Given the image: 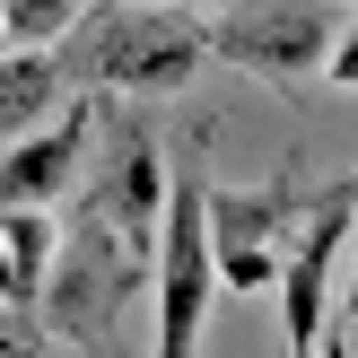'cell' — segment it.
<instances>
[{
	"label": "cell",
	"mask_w": 358,
	"mask_h": 358,
	"mask_svg": "<svg viewBox=\"0 0 358 358\" xmlns=\"http://www.w3.org/2000/svg\"><path fill=\"white\" fill-rule=\"evenodd\" d=\"M52 62L79 96H175L210 62V27L175 0H105L52 44Z\"/></svg>",
	"instance_id": "6da1fadb"
},
{
	"label": "cell",
	"mask_w": 358,
	"mask_h": 358,
	"mask_svg": "<svg viewBox=\"0 0 358 358\" xmlns=\"http://www.w3.org/2000/svg\"><path fill=\"white\" fill-rule=\"evenodd\" d=\"M210 131H192L184 166H175V192H166V236H157V341L149 358H192L201 350V324H210V289H219V262H210V166H201Z\"/></svg>",
	"instance_id": "7a4b0ae2"
},
{
	"label": "cell",
	"mask_w": 358,
	"mask_h": 358,
	"mask_svg": "<svg viewBox=\"0 0 358 358\" xmlns=\"http://www.w3.org/2000/svg\"><path fill=\"white\" fill-rule=\"evenodd\" d=\"M149 280H157V271L122 245V227L105 219V201L79 192V210H70V227H62V254H52V280H44V324H62L70 341L96 350L105 332H114L122 297L149 289Z\"/></svg>",
	"instance_id": "3957f363"
},
{
	"label": "cell",
	"mask_w": 358,
	"mask_h": 358,
	"mask_svg": "<svg viewBox=\"0 0 358 358\" xmlns=\"http://www.w3.org/2000/svg\"><path fill=\"white\" fill-rule=\"evenodd\" d=\"M341 44V9L332 0H227L210 17V62L254 70L271 87H306Z\"/></svg>",
	"instance_id": "277c9868"
},
{
	"label": "cell",
	"mask_w": 358,
	"mask_h": 358,
	"mask_svg": "<svg viewBox=\"0 0 358 358\" xmlns=\"http://www.w3.org/2000/svg\"><path fill=\"white\" fill-rule=\"evenodd\" d=\"M358 245V192L350 175L341 184H324L306 201V219H297L289 254H280V332H289V358H315L324 350V306H332V271H341V254Z\"/></svg>",
	"instance_id": "5b68a950"
},
{
	"label": "cell",
	"mask_w": 358,
	"mask_h": 358,
	"mask_svg": "<svg viewBox=\"0 0 358 358\" xmlns=\"http://www.w3.org/2000/svg\"><path fill=\"white\" fill-rule=\"evenodd\" d=\"M297 184L280 175V184H262V192H219L210 184V262H219V289H236V297H254V289H280V227L297 219Z\"/></svg>",
	"instance_id": "8992f818"
},
{
	"label": "cell",
	"mask_w": 358,
	"mask_h": 358,
	"mask_svg": "<svg viewBox=\"0 0 358 358\" xmlns=\"http://www.w3.org/2000/svg\"><path fill=\"white\" fill-rule=\"evenodd\" d=\"M87 192H96L105 219L122 227V245L157 271V236H166V192H175V175H166L157 131H149L140 114H114V140H105V166H96Z\"/></svg>",
	"instance_id": "52a82bcc"
},
{
	"label": "cell",
	"mask_w": 358,
	"mask_h": 358,
	"mask_svg": "<svg viewBox=\"0 0 358 358\" xmlns=\"http://www.w3.org/2000/svg\"><path fill=\"white\" fill-rule=\"evenodd\" d=\"M87 149H96V96H70L44 131H27V140L0 149V210H52L79 184Z\"/></svg>",
	"instance_id": "ba28073f"
},
{
	"label": "cell",
	"mask_w": 358,
	"mask_h": 358,
	"mask_svg": "<svg viewBox=\"0 0 358 358\" xmlns=\"http://www.w3.org/2000/svg\"><path fill=\"white\" fill-rule=\"evenodd\" d=\"M62 105H70V79H62L52 52H0V149L44 131Z\"/></svg>",
	"instance_id": "9c48e42d"
},
{
	"label": "cell",
	"mask_w": 358,
	"mask_h": 358,
	"mask_svg": "<svg viewBox=\"0 0 358 358\" xmlns=\"http://www.w3.org/2000/svg\"><path fill=\"white\" fill-rule=\"evenodd\" d=\"M0 254L17 262V280H27L35 315H44V280H52V254H62V227H52V210H0Z\"/></svg>",
	"instance_id": "30bf717a"
},
{
	"label": "cell",
	"mask_w": 358,
	"mask_h": 358,
	"mask_svg": "<svg viewBox=\"0 0 358 358\" xmlns=\"http://www.w3.org/2000/svg\"><path fill=\"white\" fill-rule=\"evenodd\" d=\"M105 0H0V35H9V52H52L79 17H96Z\"/></svg>",
	"instance_id": "8fae6325"
},
{
	"label": "cell",
	"mask_w": 358,
	"mask_h": 358,
	"mask_svg": "<svg viewBox=\"0 0 358 358\" xmlns=\"http://www.w3.org/2000/svg\"><path fill=\"white\" fill-rule=\"evenodd\" d=\"M324 79H332V87H358V27H341V44H332Z\"/></svg>",
	"instance_id": "7c38bea8"
},
{
	"label": "cell",
	"mask_w": 358,
	"mask_h": 358,
	"mask_svg": "<svg viewBox=\"0 0 358 358\" xmlns=\"http://www.w3.org/2000/svg\"><path fill=\"white\" fill-rule=\"evenodd\" d=\"M0 350H9V358H44V350L27 341V332H9V324H0Z\"/></svg>",
	"instance_id": "4fadbf2b"
},
{
	"label": "cell",
	"mask_w": 358,
	"mask_h": 358,
	"mask_svg": "<svg viewBox=\"0 0 358 358\" xmlns=\"http://www.w3.org/2000/svg\"><path fill=\"white\" fill-rule=\"evenodd\" d=\"M315 358H358V350H350V332L332 324V332H324V350H315Z\"/></svg>",
	"instance_id": "5bb4252c"
},
{
	"label": "cell",
	"mask_w": 358,
	"mask_h": 358,
	"mask_svg": "<svg viewBox=\"0 0 358 358\" xmlns=\"http://www.w3.org/2000/svg\"><path fill=\"white\" fill-rule=\"evenodd\" d=\"M341 324H358V245H350V297H341Z\"/></svg>",
	"instance_id": "9a60e30c"
},
{
	"label": "cell",
	"mask_w": 358,
	"mask_h": 358,
	"mask_svg": "<svg viewBox=\"0 0 358 358\" xmlns=\"http://www.w3.org/2000/svg\"><path fill=\"white\" fill-rule=\"evenodd\" d=\"M350 192H358V175H350Z\"/></svg>",
	"instance_id": "2e32d148"
}]
</instances>
